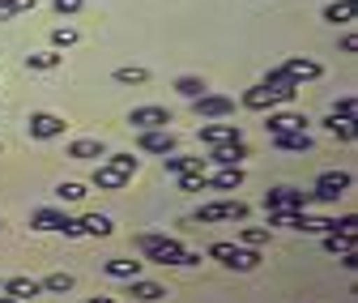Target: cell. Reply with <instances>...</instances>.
<instances>
[{
	"label": "cell",
	"instance_id": "6da1fadb",
	"mask_svg": "<svg viewBox=\"0 0 358 303\" xmlns=\"http://www.w3.org/2000/svg\"><path fill=\"white\" fill-rule=\"evenodd\" d=\"M132 176H137V158L132 154H107V158H99V167H94V184L99 192H115V188H124Z\"/></svg>",
	"mask_w": 358,
	"mask_h": 303
},
{
	"label": "cell",
	"instance_id": "7a4b0ae2",
	"mask_svg": "<svg viewBox=\"0 0 358 303\" xmlns=\"http://www.w3.org/2000/svg\"><path fill=\"white\" fill-rule=\"evenodd\" d=\"M137 248L145 252V261H154V265H184V244L171 239V235H141Z\"/></svg>",
	"mask_w": 358,
	"mask_h": 303
},
{
	"label": "cell",
	"instance_id": "3957f363",
	"mask_svg": "<svg viewBox=\"0 0 358 303\" xmlns=\"http://www.w3.org/2000/svg\"><path fill=\"white\" fill-rule=\"evenodd\" d=\"M64 115H56V111H30V120H26V133L34 137V141H56V137H64Z\"/></svg>",
	"mask_w": 358,
	"mask_h": 303
},
{
	"label": "cell",
	"instance_id": "277c9868",
	"mask_svg": "<svg viewBox=\"0 0 358 303\" xmlns=\"http://www.w3.org/2000/svg\"><path fill=\"white\" fill-rule=\"evenodd\" d=\"M209 256H213V261H222L227 269H256L260 265V252L256 248H235V244H213Z\"/></svg>",
	"mask_w": 358,
	"mask_h": 303
},
{
	"label": "cell",
	"instance_id": "5b68a950",
	"mask_svg": "<svg viewBox=\"0 0 358 303\" xmlns=\"http://www.w3.org/2000/svg\"><path fill=\"white\" fill-rule=\"evenodd\" d=\"M248 205L243 201H209L196 209V223H243Z\"/></svg>",
	"mask_w": 358,
	"mask_h": 303
},
{
	"label": "cell",
	"instance_id": "8992f818",
	"mask_svg": "<svg viewBox=\"0 0 358 303\" xmlns=\"http://www.w3.org/2000/svg\"><path fill=\"white\" fill-rule=\"evenodd\" d=\"M354 188V176L350 171H324V176L316 180V192H311V201H337Z\"/></svg>",
	"mask_w": 358,
	"mask_h": 303
},
{
	"label": "cell",
	"instance_id": "52a82bcc",
	"mask_svg": "<svg viewBox=\"0 0 358 303\" xmlns=\"http://www.w3.org/2000/svg\"><path fill=\"white\" fill-rule=\"evenodd\" d=\"M30 227H34V231H60V235H69V239L81 235V227H77L73 218H64L60 209H34V213H30Z\"/></svg>",
	"mask_w": 358,
	"mask_h": 303
},
{
	"label": "cell",
	"instance_id": "ba28073f",
	"mask_svg": "<svg viewBox=\"0 0 358 303\" xmlns=\"http://www.w3.org/2000/svg\"><path fill=\"white\" fill-rule=\"evenodd\" d=\"M192 111L201 115V120H227V115H235V99H227V94H201V99H192Z\"/></svg>",
	"mask_w": 358,
	"mask_h": 303
},
{
	"label": "cell",
	"instance_id": "9c48e42d",
	"mask_svg": "<svg viewBox=\"0 0 358 303\" xmlns=\"http://www.w3.org/2000/svg\"><path fill=\"white\" fill-rule=\"evenodd\" d=\"M311 205V192H299V188H273L264 197V213L273 209H307Z\"/></svg>",
	"mask_w": 358,
	"mask_h": 303
},
{
	"label": "cell",
	"instance_id": "30bf717a",
	"mask_svg": "<svg viewBox=\"0 0 358 303\" xmlns=\"http://www.w3.org/2000/svg\"><path fill=\"white\" fill-rule=\"evenodd\" d=\"M145 154H175V146H179V137L171 133V128H145V133H141V141H137Z\"/></svg>",
	"mask_w": 358,
	"mask_h": 303
},
{
	"label": "cell",
	"instance_id": "8fae6325",
	"mask_svg": "<svg viewBox=\"0 0 358 303\" xmlns=\"http://www.w3.org/2000/svg\"><path fill=\"white\" fill-rule=\"evenodd\" d=\"M128 124H132V128H141V133H145V128H166V124H171V111L158 107V103H150V107H132Z\"/></svg>",
	"mask_w": 358,
	"mask_h": 303
},
{
	"label": "cell",
	"instance_id": "7c38bea8",
	"mask_svg": "<svg viewBox=\"0 0 358 303\" xmlns=\"http://www.w3.org/2000/svg\"><path fill=\"white\" fill-rule=\"evenodd\" d=\"M201 141L205 146H231V141H243V133H239V124L213 120V124H201Z\"/></svg>",
	"mask_w": 358,
	"mask_h": 303
},
{
	"label": "cell",
	"instance_id": "4fadbf2b",
	"mask_svg": "<svg viewBox=\"0 0 358 303\" xmlns=\"http://www.w3.org/2000/svg\"><path fill=\"white\" fill-rule=\"evenodd\" d=\"M264 128H268V137H278V133H294V128H307V115H299V111H268Z\"/></svg>",
	"mask_w": 358,
	"mask_h": 303
},
{
	"label": "cell",
	"instance_id": "5bb4252c",
	"mask_svg": "<svg viewBox=\"0 0 358 303\" xmlns=\"http://www.w3.org/2000/svg\"><path fill=\"white\" fill-rule=\"evenodd\" d=\"M248 158V146L243 141H231V146H209V158L205 162H213V167H239Z\"/></svg>",
	"mask_w": 358,
	"mask_h": 303
},
{
	"label": "cell",
	"instance_id": "9a60e30c",
	"mask_svg": "<svg viewBox=\"0 0 358 303\" xmlns=\"http://www.w3.org/2000/svg\"><path fill=\"white\" fill-rule=\"evenodd\" d=\"M282 73H286V77H294V81L303 85V81H316V77H320L324 69H320L316 60H307V56H290V60L282 64Z\"/></svg>",
	"mask_w": 358,
	"mask_h": 303
},
{
	"label": "cell",
	"instance_id": "2e32d148",
	"mask_svg": "<svg viewBox=\"0 0 358 303\" xmlns=\"http://www.w3.org/2000/svg\"><path fill=\"white\" fill-rule=\"evenodd\" d=\"M282 103V94L278 90H268V85L260 81V85H252V90L243 94V107H252V111H273Z\"/></svg>",
	"mask_w": 358,
	"mask_h": 303
},
{
	"label": "cell",
	"instance_id": "e0dca14e",
	"mask_svg": "<svg viewBox=\"0 0 358 303\" xmlns=\"http://www.w3.org/2000/svg\"><path fill=\"white\" fill-rule=\"evenodd\" d=\"M69 158L73 162H94V158H107V146L99 137H81V141L69 146Z\"/></svg>",
	"mask_w": 358,
	"mask_h": 303
},
{
	"label": "cell",
	"instance_id": "ac0fdd59",
	"mask_svg": "<svg viewBox=\"0 0 358 303\" xmlns=\"http://www.w3.org/2000/svg\"><path fill=\"white\" fill-rule=\"evenodd\" d=\"M264 85H268V90H278V94H282V103H290V99L299 94V81H294V77H286V73H282V64L264 73Z\"/></svg>",
	"mask_w": 358,
	"mask_h": 303
},
{
	"label": "cell",
	"instance_id": "d6986e66",
	"mask_svg": "<svg viewBox=\"0 0 358 303\" xmlns=\"http://www.w3.org/2000/svg\"><path fill=\"white\" fill-rule=\"evenodd\" d=\"M243 184V167H222L217 176H205V188H217V192H235Z\"/></svg>",
	"mask_w": 358,
	"mask_h": 303
},
{
	"label": "cell",
	"instance_id": "ffe728a7",
	"mask_svg": "<svg viewBox=\"0 0 358 303\" xmlns=\"http://www.w3.org/2000/svg\"><path fill=\"white\" fill-rule=\"evenodd\" d=\"M124 295H132L137 303H158V299L166 295V286H158V282H145V278H132Z\"/></svg>",
	"mask_w": 358,
	"mask_h": 303
},
{
	"label": "cell",
	"instance_id": "44dd1931",
	"mask_svg": "<svg viewBox=\"0 0 358 303\" xmlns=\"http://www.w3.org/2000/svg\"><path fill=\"white\" fill-rule=\"evenodd\" d=\"M273 146L286 150V154H307L311 150V137H307V128H294V133H278Z\"/></svg>",
	"mask_w": 358,
	"mask_h": 303
},
{
	"label": "cell",
	"instance_id": "7402d4cb",
	"mask_svg": "<svg viewBox=\"0 0 358 303\" xmlns=\"http://www.w3.org/2000/svg\"><path fill=\"white\" fill-rule=\"evenodd\" d=\"M77 227H81V235H99V239H107V235L115 231V223L107 218V213H85Z\"/></svg>",
	"mask_w": 358,
	"mask_h": 303
},
{
	"label": "cell",
	"instance_id": "603a6c76",
	"mask_svg": "<svg viewBox=\"0 0 358 303\" xmlns=\"http://www.w3.org/2000/svg\"><path fill=\"white\" fill-rule=\"evenodd\" d=\"M0 286H5L13 299H22V303H30L34 295H43V286H38L34 278H9V282H0Z\"/></svg>",
	"mask_w": 358,
	"mask_h": 303
},
{
	"label": "cell",
	"instance_id": "cb8c5ba5",
	"mask_svg": "<svg viewBox=\"0 0 358 303\" xmlns=\"http://www.w3.org/2000/svg\"><path fill=\"white\" fill-rule=\"evenodd\" d=\"M64 64V52H34V56H26V69H34V73H52V69H60Z\"/></svg>",
	"mask_w": 358,
	"mask_h": 303
},
{
	"label": "cell",
	"instance_id": "d4e9b609",
	"mask_svg": "<svg viewBox=\"0 0 358 303\" xmlns=\"http://www.w3.org/2000/svg\"><path fill=\"white\" fill-rule=\"evenodd\" d=\"M141 265H145V261H107L103 269H107L111 278H124V282H132V278H141Z\"/></svg>",
	"mask_w": 358,
	"mask_h": 303
},
{
	"label": "cell",
	"instance_id": "484cf974",
	"mask_svg": "<svg viewBox=\"0 0 358 303\" xmlns=\"http://www.w3.org/2000/svg\"><path fill=\"white\" fill-rule=\"evenodd\" d=\"M166 171H171V176H188V171H205V158H184V154H171V158H166Z\"/></svg>",
	"mask_w": 358,
	"mask_h": 303
},
{
	"label": "cell",
	"instance_id": "4316f807",
	"mask_svg": "<svg viewBox=\"0 0 358 303\" xmlns=\"http://www.w3.org/2000/svg\"><path fill=\"white\" fill-rule=\"evenodd\" d=\"M324 252H333V256H350V252H354V235L329 231V235H324Z\"/></svg>",
	"mask_w": 358,
	"mask_h": 303
},
{
	"label": "cell",
	"instance_id": "83f0119b",
	"mask_svg": "<svg viewBox=\"0 0 358 303\" xmlns=\"http://www.w3.org/2000/svg\"><path fill=\"white\" fill-rule=\"evenodd\" d=\"M115 81H120V85H145V81H150V73H145V69H137V64H124V69H115Z\"/></svg>",
	"mask_w": 358,
	"mask_h": 303
},
{
	"label": "cell",
	"instance_id": "f1b7e54d",
	"mask_svg": "<svg viewBox=\"0 0 358 303\" xmlns=\"http://www.w3.org/2000/svg\"><path fill=\"white\" fill-rule=\"evenodd\" d=\"M324 22H354V0H337V5H329L324 9Z\"/></svg>",
	"mask_w": 358,
	"mask_h": 303
},
{
	"label": "cell",
	"instance_id": "f546056e",
	"mask_svg": "<svg viewBox=\"0 0 358 303\" xmlns=\"http://www.w3.org/2000/svg\"><path fill=\"white\" fill-rule=\"evenodd\" d=\"M38 286L48 290V295H69L73 290V274H52V278H43Z\"/></svg>",
	"mask_w": 358,
	"mask_h": 303
},
{
	"label": "cell",
	"instance_id": "4dcf8cb0",
	"mask_svg": "<svg viewBox=\"0 0 358 303\" xmlns=\"http://www.w3.org/2000/svg\"><path fill=\"white\" fill-rule=\"evenodd\" d=\"M175 90L184 94V99H201V94L209 90V85H205L201 77H179V81H175Z\"/></svg>",
	"mask_w": 358,
	"mask_h": 303
},
{
	"label": "cell",
	"instance_id": "1f68e13d",
	"mask_svg": "<svg viewBox=\"0 0 358 303\" xmlns=\"http://www.w3.org/2000/svg\"><path fill=\"white\" fill-rule=\"evenodd\" d=\"M73 43H77V30H73V26H56V30H52V48H56V52L73 48Z\"/></svg>",
	"mask_w": 358,
	"mask_h": 303
},
{
	"label": "cell",
	"instance_id": "d6a6232c",
	"mask_svg": "<svg viewBox=\"0 0 358 303\" xmlns=\"http://www.w3.org/2000/svg\"><path fill=\"white\" fill-rule=\"evenodd\" d=\"M239 239H243L248 248H260V244H268V227H243Z\"/></svg>",
	"mask_w": 358,
	"mask_h": 303
},
{
	"label": "cell",
	"instance_id": "836d02e7",
	"mask_svg": "<svg viewBox=\"0 0 358 303\" xmlns=\"http://www.w3.org/2000/svg\"><path fill=\"white\" fill-rule=\"evenodd\" d=\"M179 188H184V192H205V171H188V176H179Z\"/></svg>",
	"mask_w": 358,
	"mask_h": 303
},
{
	"label": "cell",
	"instance_id": "e575fe53",
	"mask_svg": "<svg viewBox=\"0 0 358 303\" xmlns=\"http://www.w3.org/2000/svg\"><path fill=\"white\" fill-rule=\"evenodd\" d=\"M56 197H60V201H85V184L69 180V184H60V188H56Z\"/></svg>",
	"mask_w": 358,
	"mask_h": 303
},
{
	"label": "cell",
	"instance_id": "d590c367",
	"mask_svg": "<svg viewBox=\"0 0 358 303\" xmlns=\"http://www.w3.org/2000/svg\"><path fill=\"white\" fill-rule=\"evenodd\" d=\"M329 133H333V137H341V141H354V124H345V120H333V115H329Z\"/></svg>",
	"mask_w": 358,
	"mask_h": 303
},
{
	"label": "cell",
	"instance_id": "8d00e7d4",
	"mask_svg": "<svg viewBox=\"0 0 358 303\" xmlns=\"http://www.w3.org/2000/svg\"><path fill=\"white\" fill-rule=\"evenodd\" d=\"M333 120H345V124H354V94H345V99L333 107Z\"/></svg>",
	"mask_w": 358,
	"mask_h": 303
},
{
	"label": "cell",
	"instance_id": "74e56055",
	"mask_svg": "<svg viewBox=\"0 0 358 303\" xmlns=\"http://www.w3.org/2000/svg\"><path fill=\"white\" fill-rule=\"evenodd\" d=\"M81 5H85V0H52V9H56L60 17H73V13H77Z\"/></svg>",
	"mask_w": 358,
	"mask_h": 303
},
{
	"label": "cell",
	"instance_id": "f35d334b",
	"mask_svg": "<svg viewBox=\"0 0 358 303\" xmlns=\"http://www.w3.org/2000/svg\"><path fill=\"white\" fill-rule=\"evenodd\" d=\"M5 5H9L13 13H26V9H34V5H38V0H5Z\"/></svg>",
	"mask_w": 358,
	"mask_h": 303
},
{
	"label": "cell",
	"instance_id": "ab89813d",
	"mask_svg": "<svg viewBox=\"0 0 358 303\" xmlns=\"http://www.w3.org/2000/svg\"><path fill=\"white\" fill-rule=\"evenodd\" d=\"M341 52H345V56H354V52H358V38H354V34H345V38H341Z\"/></svg>",
	"mask_w": 358,
	"mask_h": 303
},
{
	"label": "cell",
	"instance_id": "60d3db41",
	"mask_svg": "<svg viewBox=\"0 0 358 303\" xmlns=\"http://www.w3.org/2000/svg\"><path fill=\"white\" fill-rule=\"evenodd\" d=\"M90 303H115L111 295H90Z\"/></svg>",
	"mask_w": 358,
	"mask_h": 303
},
{
	"label": "cell",
	"instance_id": "b9f144b4",
	"mask_svg": "<svg viewBox=\"0 0 358 303\" xmlns=\"http://www.w3.org/2000/svg\"><path fill=\"white\" fill-rule=\"evenodd\" d=\"M0 303H22V299H13V295H9V290H5V295H0Z\"/></svg>",
	"mask_w": 358,
	"mask_h": 303
}]
</instances>
